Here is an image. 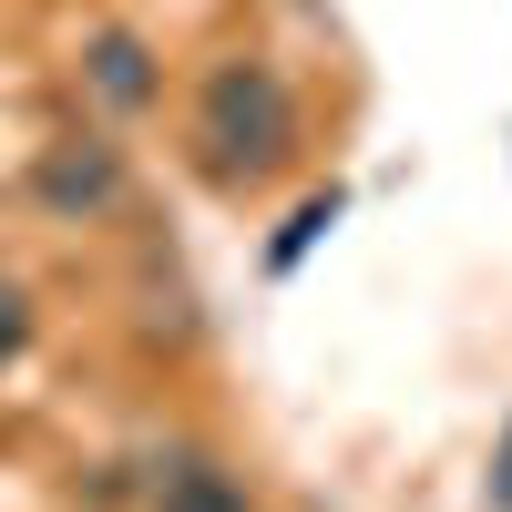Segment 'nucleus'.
<instances>
[{"label": "nucleus", "instance_id": "f257e3e1", "mask_svg": "<svg viewBox=\"0 0 512 512\" xmlns=\"http://www.w3.org/2000/svg\"><path fill=\"white\" fill-rule=\"evenodd\" d=\"M195 144H205V175L216 185H267L287 144H297V103L267 62H226L205 82V113H195Z\"/></svg>", "mask_w": 512, "mask_h": 512}, {"label": "nucleus", "instance_id": "f03ea898", "mask_svg": "<svg viewBox=\"0 0 512 512\" xmlns=\"http://www.w3.org/2000/svg\"><path fill=\"white\" fill-rule=\"evenodd\" d=\"M82 62H93V93H103V103H123V113H144V103H154V62H144V41H134V31H103Z\"/></svg>", "mask_w": 512, "mask_h": 512}, {"label": "nucleus", "instance_id": "7ed1b4c3", "mask_svg": "<svg viewBox=\"0 0 512 512\" xmlns=\"http://www.w3.org/2000/svg\"><path fill=\"white\" fill-rule=\"evenodd\" d=\"M154 512H246V492L216 472V461H175L164 492H154Z\"/></svg>", "mask_w": 512, "mask_h": 512}, {"label": "nucleus", "instance_id": "20e7f679", "mask_svg": "<svg viewBox=\"0 0 512 512\" xmlns=\"http://www.w3.org/2000/svg\"><path fill=\"white\" fill-rule=\"evenodd\" d=\"M41 195H52V205H103V195H113V154H103V144L52 154V164H41Z\"/></svg>", "mask_w": 512, "mask_h": 512}, {"label": "nucleus", "instance_id": "39448f33", "mask_svg": "<svg viewBox=\"0 0 512 512\" xmlns=\"http://www.w3.org/2000/svg\"><path fill=\"white\" fill-rule=\"evenodd\" d=\"M328 216H338V195H318V205H297V226H287V236H277V267H287V256H297V246H308V236H318V226H328Z\"/></svg>", "mask_w": 512, "mask_h": 512}, {"label": "nucleus", "instance_id": "423d86ee", "mask_svg": "<svg viewBox=\"0 0 512 512\" xmlns=\"http://www.w3.org/2000/svg\"><path fill=\"white\" fill-rule=\"evenodd\" d=\"M21 338H31V308H21V287H0V359H11Z\"/></svg>", "mask_w": 512, "mask_h": 512}, {"label": "nucleus", "instance_id": "0eeeda50", "mask_svg": "<svg viewBox=\"0 0 512 512\" xmlns=\"http://www.w3.org/2000/svg\"><path fill=\"white\" fill-rule=\"evenodd\" d=\"M502 502H512V461H502Z\"/></svg>", "mask_w": 512, "mask_h": 512}]
</instances>
